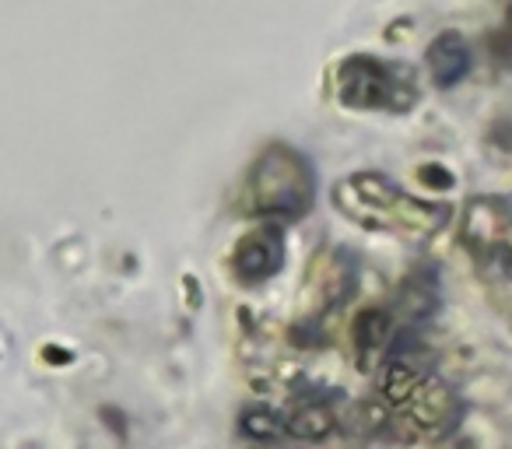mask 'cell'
<instances>
[{"instance_id":"cell-1","label":"cell","mask_w":512,"mask_h":449,"mask_svg":"<svg viewBox=\"0 0 512 449\" xmlns=\"http://www.w3.org/2000/svg\"><path fill=\"white\" fill-rule=\"evenodd\" d=\"M334 207L369 232L428 239L449 221V207L404 190L383 172H351L334 186Z\"/></svg>"},{"instance_id":"cell-2","label":"cell","mask_w":512,"mask_h":449,"mask_svg":"<svg viewBox=\"0 0 512 449\" xmlns=\"http://www.w3.org/2000/svg\"><path fill=\"white\" fill-rule=\"evenodd\" d=\"M313 162L295 144L274 141L253 158L246 176V211L256 221H299L313 207Z\"/></svg>"},{"instance_id":"cell-3","label":"cell","mask_w":512,"mask_h":449,"mask_svg":"<svg viewBox=\"0 0 512 449\" xmlns=\"http://www.w3.org/2000/svg\"><path fill=\"white\" fill-rule=\"evenodd\" d=\"M337 99L358 113H411L418 106V78L411 67L376 53H351L337 64Z\"/></svg>"},{"instance_id":"cell-4","label":"cell","mask_w":512,"mask_h":449,"mask_svg":"<svg viewBox=\"0 0 512 449\" xmlns=\"http://www.w3.org/2000/svg\"><path fill=\"white\" fill-rule=\"evenodd\" d=\"M463 243L474 260L512 274V207L495 197L470 200L463 218Z\"/></svg>"},{"instance_id":"cell-5","label":"cell","mask_w":512,"mask_h":449,"mask_svg":"<svg viewBox=\"0 0 512 449\" xmlns=\"http://www.w3.org/2000/svg\"><path fill=\"white\" fill-rule=\"evenodd\" d=\"M285 264V232L274 221H260L239 243L232 246V278L239 285H260V281H271L274 274Z\"/></svg>"},{"instance_id":"cell-6","label":"cell","mask_w":512,"mask_h":449,"mask_svg":"<svg viewBox=\"0 0 512 449\" xmlns=\"http://www.w3.org/2000/svg\"><path fill=\"white\" fill-rule=\"evenodd\" d=\"M470 64H474V57H470L467 39L456 36V32H442V36L432 39V46L425 50L428 74H432V81L442 88H449V85H456V81L467 78Z\"/></svg>"},{"instance_id":"cell-7","label":"cell","mask_w":512,"mask_h":449,"mask_svg":"<svg viewBox=\"0 0 512 449\" xmlns=\"http://www.w3.org/2000/svg\"><path fill=\"white\" fill-rule=\"evenodd\" d=\"M355 348L362 369H369L379 355L393 348V313L386 309H365L355 320Z\"/></svg>"},{"instance_id":"cell-8","label":"cell","mask_w":512,"mask_h":449,"mask_svg":"<svg viewBox=\"0 0 512 449\" xmlns=\"http://www.w3.org/2000/svg\"><path fill=\"white\" fill-rule=\"evenodd\" d=\"M285 425L295 439H323L334 428V414H330L327 404H302Z\"/></svg>"},{"instance_id":"cell-9","label":"cell","mask_w":512,"mask_h":449,"mask_svg":"<svg viewBox=\"0 0 512 449\" xmlns=\"http://www.w3.org/2000/svg\"><path fill=\"white\" fill-rule=\"evenodd\" d=\"M288 425H281V418L274 411H267V407H253V411L242 414V432L253 435V439H278L281 432H285Z\"/></svg>"},{"instance_id":"cell-10","label":"cell","mask_w":512,"mask_h":449,"mask_svg":"<svg viewBox=\"0 0 512 449\" xmlns=\"http://www.w3.org/2000/svg\"><path fill=\"white\" fill-rule=\"evenodd\" d=\"M442 449H474V442H467V439H463V442H449V446H442Z\"/></svg>"},{"instance_id":"cell-11","label":"cell","mask_w":512,"mask_h":449,"mask_svg":"<svg viewBox=\"0 0 512 449\" xmlns=\"http://www.w3.org/2000/svg\"><path fill=\"white\" fill-rule=\"evenodd\" d=\"M509 39H512V29H509Z\"/></svg>"}]
</instances>
